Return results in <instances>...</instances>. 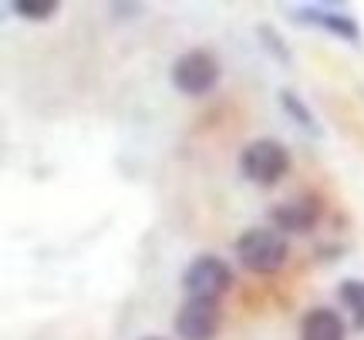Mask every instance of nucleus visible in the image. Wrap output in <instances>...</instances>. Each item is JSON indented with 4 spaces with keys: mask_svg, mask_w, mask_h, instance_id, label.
Segmentation results:
<instances>
[{
    "mask_svg": "<svg viewBox=\"0 0 364 340\" xmlns=\"http://www.w3.org/2000/svg\"><path fill=\"white\" fill-rule=\"evenodd\" d=\"M236 260L250 273H277L287 263V236L270 226H253L236 236Z\"/></svg>",
    "mask_w": 364,
    "mask_h": 340,
    "instance_id": "obj_1",
    "label": "nucleus"
},
{
    "mask_svg": "<svg viewBox=\"0 0 364 340\" xmlns=\"http://www.w3.org/2000/svg\"><path fill=\"white\" fill-rule=\"evenodd\" d=\"M169 78H172V88H176V92L199 98V94H209L216 84H220L223 65L213 51H206V48H193V51L179 54V57L172 61Z\"/></svg>",
    "mask_w": 364,
    "mask_h": 340,
    "instance_id": "obj_2",
    "label": "nucleus"
},
{
    "mask_svg": "<svg viewBox=\"0 0 364 340\" xmlns=\"http://www.w3.org/2000/svg\"><path fill=\"white\" fill-rule=\"evenodd\" d=\"M287 169H290V155L277 138H257L240 155V172L257 185H277L287 175Z\"/></svg>",
    "mask_w": 364,
    "mask_h": 340,
    "instance_id": "obj_3",
    "label": "nucleus"
},
{
    "mask_svg": "<svg viewBox=\"0 0 364 340\" xmlns=\"http://www.w3.org/2000/svg\"><path fill=\"white\" fill-rule=\"evenodd\" d=\"M230 287H233V270L226 266V260L213 256V253L196 256L182 273V290L193 300H220Z\"/></svg>",
    "mask_w": 364,
    "mask_h": 340,
    "instance_id": "obj_4",
    "label": "nucleus"
},
{
    "mask_svg": "<svg viewBox=\"0 0 364 340\" xmlns=\"http://www.w3.org/2000/svg\"><path fill=\"white\" fill-rule=\"evenodd\" d=\"M223 324L220 300H189L179 307L176 314V330L182 340H213Z\"/></svg>",
    "mask_w": 364,
    "mask_h": 340,
    "instance_id": "obj_5",
    "label": "nucleus"
},
{
    "mask_svg": "<svg viewBox=\"0 0 364 340\" xmlns=\"http://www.w3.org/2000/svg\"><path fill=\"white\" fill-rule=\"evenodd\" d=\"M270 219L280 233H294V236L311 233L314 226H317V219H321V202L314 196H297V199H290V202L273 206Z\"/></svg>",
    "mask_w": 364,
    "mask_h": 340,
    "instance_id": "obj_6",
    "label": "nucleus"
},
{
    "mask_svg": "<svg viewBox=\"0 0 364 340\" xmlns=\"http://www.w3.org/2000/svg\"><path fill=\"white\" fill-rule=\"evenodd\" d=\"M294 21H300V24H314V27H324V31H331L334 38H344V40H351V44H358V40H361V27H358V21H354V17H348V13L331 11L327 4H317V7H300V11H294Z\"/></svg>",
    "mask_w": 364,
    "mask_h": 340,
    "instance_id": "obj_7",
    "label": "nucleus"
},
{
    "mask_svg": "<svg viewBox=\"0 0 364 340\" xmlns=\"http://www.w3.org/2000/svg\"><path fill=\"white\" fill-rule=\"evenodd\" d=\"M300 340H348V327H344L338 310L314 307L300 320Z\"/></svg>",
    "mask_w": 364,
    "mask_h": 340,
    "instance_id": "obj_8",
    "label": "nucleus"
},
{
    "mask_svg": "<svg viewBox=\"0 0 364 340\" xmlns=\"http://www.w3.org/2000/svg\"><path fill=\"white\" fill-rule=\"evenodd\" d=\"M280 108H284L287 115L294 118V121H297L300 128L307 131V135H321V125H317V118L311 115V108L304 105V102H300V94H294V92H280Z\"/></svg>",
    "mask_w": 364,
    "mask_h": 340,
    "instance_id": "obj_9",
    "label": "nucleus"
},
{
    "mask_svg": "<svg viewBox=\"0 0 364 340\" xmlns=\"http://www.w3.org/2000/svg\"><path fill=\"white\" fill-rule=\"evenodd\" d=\"M338 297H341V303L351 310L354 327L364 330V280H344L338 287Z\"/></svg>",
    "mask_w": 364,
    "mask_h": 340,
    "instance_id": "obj_10",
    "label": "nucleus"
},
{
    "mask_svg": "<svg viewBox=\"0 0 364 340\" xmlns=\"http://www.w3.org/2000/svg\"><path fill=\"white\" fill-rule=\"evenodd\" d=\"M58 7H61L58 0H14L11 4V11L24 21H48L58 13Z\"/></svg>",
    "mask_w": 364,
    "mask_h": 340,
    "instance_id": "obj_11",
    "label": "nucleus"
},
{
    "mask_svg": "<svg viewBox=\"0 0 364 340\" xmlns=\"http://www.w3.org/2000/svg\"><path fill=\"white\" fill-rule=\"evenodd\" d=\"M257 38H260V44L273 54V57H277V61H280V65H290V48H287L284 40H280V34H277L270 24H260V27H257Z\"/></svg>",
    "mask_w": 364,
    "mask_h": 340,
    "instance_id": "obj_12",
    "label": "nucleus"
},
{
    "mask_svg": "<svg viewBox=\"0 0 364 340\" xmlns=\"http://www.w3.org/2000/svg\"><path fill=\"white\" fill-rule=\"evenodd\" d=\"M149 340H159V337H149Z\"/></svg>",
    "mask_w": 364,
    "mask_h": 340,
    "instance_id": "obj_13",
    "label": "nucleus"
}]
</instances>
